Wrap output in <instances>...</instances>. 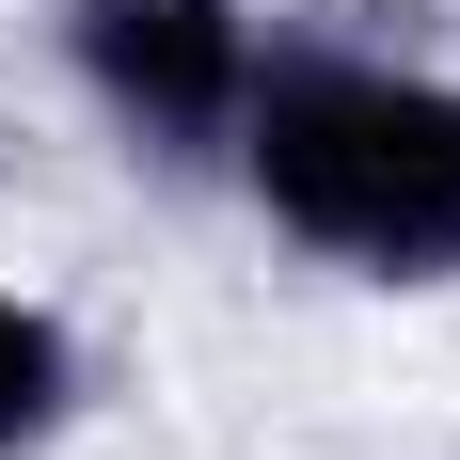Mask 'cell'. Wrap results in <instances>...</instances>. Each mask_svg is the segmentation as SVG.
I'll list each match as a JSON object with an SVG mask.
<instances>
[{
	"label": "cell",
	"instance_id": "1",
	"mask_svg": "<svg viewBox=\"0 0 460 460\" xmlns=\"http://www.w3.org/2000/svg\"><path fill=\"white\" fill-rule=\"evenodd\" d=\"M238 223L366 302H460V64L349 16H270L223 143Z\"/></svg>",
	"mask_w": 460,
	"mask_h": 460
},
{
	"label": "cell",
	"instance_id": "3",
	"mask_svg": "<svg viewBox=\"0 0 460 460\" xmlns=\"http://www.w3.org/2000/svg\"><path fill=\"white\" fill-rule=\"evenodd\" d=\"M80 429H95V333L0 270V460H64Z\"/></svg>",
	"mask_w": 460,
	"mask_h": 460
},
{
	"label": "cell",
	"instance_id": "2",
	"mask_svg": "<svg viewBox=\"0 0 460 460\" xmlns=\"http://www.w3.org/2000/svg\"><path fill=\"white\" fill-rule=\"evenodd\" d=\"M270 0H48V80L128 175L159 190H223L238 95H254Z\"/></svg>",
	"mask_w": 460,
	"mask_h": 460
}]
</instances>
